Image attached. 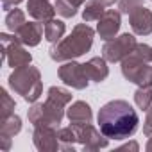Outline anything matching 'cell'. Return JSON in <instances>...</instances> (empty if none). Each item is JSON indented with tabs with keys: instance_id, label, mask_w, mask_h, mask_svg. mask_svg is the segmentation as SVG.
<instances>
[{
	"instance_id": "6da1fadb",
	"label": "cell",
	"mask_w": 152,
	"mask_h": 152,
	"mask_svg": "<svg viewBox=\"0 0 152 152\" xmlns=\"http://www.w3.org/2000/svg\"><path fill=\"white\" fill-rule=\"evenodd\" d=\"M99 129L109 140H127L138 131V113L125 100H111L99 109Z\"/></svg>"
},
{
	"instance_id": "7a4b0ae2",
	"label": "cell",
	"mask_w": 152,
	"mask_h": 152,
	"mask_svg": "<svg viewBox=\"0 0 152 152\" xmlns=\"http://www.w3.org/2000/svg\"><path fill=\"white\" fill-rule=\"evenodd\" d=\"M70 102H72V93L68 90L59 88V86H52V88H48L47 100L43 104L34 102L32 107L27 113V118L34 127H39V125L56 127V125H59L63 122L64 107Z\"/></svg>"
},
{
	"instance_id": "3957f363",
	"label": "cell",
	"mask_w": 152,
	"mask_h": 152,
	"mask_svg": "<svg viewBox=\"0 0 152 152\" xmlns=\"http://www.w3.org/2000/svg\"><path fill=\"white\" fill-rule=\"evenodd\" d=\"M93 38H95V31L88 23H77L66 38H63L61 41L50 47L48 54L56 63L72 61L90 52V48L93 47Z\"/></svg>"
},
{
	"instance_id": "277c9868",
	"label": "cell",
	"mask_w": 152,
	"mask_h": 152,
	"mask_svg": "<svg viewBox=\"0 0 152 152\" xmlns=\"http://www.w3.org/2000/svg\"><path fill=\"white\" fill-rule=\"evenodd\" d=\"M9 88L22 95V99L29 104H34L41 93H43V83H41V73L36 66H22V68H15L13 73L9 75Z\"/></svg>"
},
{
	"instance_id": "5b68a950",
	"label": "cell",
	"mask_w": 152,
	"mask_h": 152,
	"mask_svg": "<svg viewBox=\"0 0 152 152\" xmlns=\"http://www.w3.org/2000/svg\"><path fill=\"white\" fill-rule=\"evenodd\" d=\"M134 47H136V38L125 32L106 41V45L102 47V56L109 63H122V59H125L129 54L134 52Z\"/></svg>"
},
{
	"instance_id": "8992f818",
	"label": "cell",
	"mask_w": 152,
	"mask_h": 152,
	"mask_svg": "<svg viewBox=\"0 0 152 152\" xmlns=\"http://www.w3.org/2000/svg\"><path fill=\"white\" fill-rule=\"evenodd\" d=\"M75 136H77V143L83 145L86 152H95L100 148H106L109 143V138L102 134V131L95 129L91 124H72Z\"/></svg>"
},
{
	"instance_id": "52a82bcc",
	"label": "cell",
	"mask_w": 152,
	"mask_h": 152,
	"mask_svg": "<svg viewBox=\"0 0 152 152\" xmlns=\"http://www.w3.org/2000/svg\"><path fill=\"white\" fill-rule=\"evenodd\" d=\"M57 73H59V79L66 86H72L73 90H86L88 84H90V77L86 75L84 64L73 61V59L66 61L64 64H61Z\"/></svg>"
},
{
	"instance_id": "ba28073f",
	"label": "cell",
	"mask_w": 152,
	"mask_h": 152,
	"mask_svg": "<svg viewBox=\"0 0 152 152\" xmlns=\"http://www.w3.org/2000/svg\"><path fill=\"white\" fill-rule=\"evenodd\" d=\"M32 141H34V147H36L39 152H56V150L61 148V141H59L57 131H56L52 125H39V127H34Z\"/></svg>"
},
{
	"instance_id": "9c48e42d",
	"label": "cell",
	"mask_w": 152,
	"mask_h": 152,
	"mask_svg": "<svg viewBox=\"0 0 152 152\" xmlns=\"http://www.w3.org/2000/svg\"><path fill=\"white\" fill-rule=\"evenodd\" d=\"M2 57L7 61V64L15 70V68H22L31 64L32 56L31 52H27L25 45H22L18 39L9 43V45H2Z\"/></svg>"
},
{
	"instance_id": "30bf717a",
	"label": "cell",
	"mask_w": 152,
	"mask_h": 152,
	"mask_svg": "<svg viewBox=\"0 0 152 152\" xmlns=\"http://www.w3.org/2000/svg\"><path fill=\"white\" fill-rule=\"evenodd\" d=\"M120 15H122L120 11L109 9L100 16V20L97 23V32L104 41H109V39L116 38V34L120 31V25H122V16Z\"/></svg>"
},
{
	"instance_id": "8fae6325",
	"label": "cell",
	"mask_w": 152,
	"mask_h": 152,
	"mask_svg": "<svg viewBox=\"0 0 152 152\" xmlns=\"http://www.w3.org/2000/svg\"><path fill=\"white\" fill-rule=\"evenodd\" d=\"M43 34H45L43 22H38V20H34V22H25V23L15 32V36L18 38V41H20L22 45H25V47H36V45H39Z\"/></svg>"
},
{
	"instance_id": "7c38bea8",
	"label": "cell",
	"mask_w": 152,
	"mask_h": 152,
	"mask_svg": "<svg viewBox=\"0 0 152 152\" xmlns=\"http://www.w3.org/2000/svg\"><path fill=\"white\" fill-rule=\"evenodd\" d=\"M131 29L136 36H148L152 34V11L147 7H138L129 15Z\"/></svg>"
},
{
	"instance_id": "4fadbf2b",
	"label": "cell",
	"mask_w": 152,
	"mask_h": 152,
	"mask_svg": "<svg viewBox=\"0 0 152 152\" xmlns=\"http://www.w3.org/2000/svg\"><path fill=\"white\" fill-rule=\"evenodd\" d=\"M27 13L38 22H50L56 16V6H52L48 0H27Z\"/></svg>"
},
{
	"instance_id": "5bb4252c",
	"label": "cell",
	"mask_w": 152,
	"mask_h": 152,
	"mask_svg": "<svg viewBox=\"0 0 152 152\" xmlns=\"http://www.w3.org/2000/svg\"><path fill=\"white\" fill-rule=\"evenodd\" d=\"M84 70H86V75L90 77V81H93V83H102L109 75V66H107V61L104 56L102 57H91L90 61H86Z\"/></svg>"
},
{
	"instance_id": "9a60e30c",
	"label": "cell",
	"mask_w": 152,
	"mask_h": 152,
	"mask_svg": "<svg viewBox=\"0 0 152 152\" xmlns=\"http://www.w3.org/2000/svg\"><path fill=\"white\" fill-rule=\"evenodd\" d=\"M145 66H147L145 61H141L134 54H129L125 59H122V75H124L129 83H134L136 84L138 79H140V75H141V72L145 70Z\"/></svg>"
},
{
	"instance_id": "2e32d148",
	"label": "cell",
	"mask_w": 152,
	"mask_h": 152,
	"mask_svg": "<svg viewBox=\"0 0 152 152\" xmlns=\"http://www.w3.org/2000/svg\"><path fill=\"white\" fill-rule=\"evenodd\" d=\"M66 116H68L70 124H91V120H93L91 107H90V104H86L84 100L73 102V104L66 109Z\"/></svg>"
},
{
	"instance_id": "e0dca14e",
	"label": "cell",
	"mask_w": 152,
	"mask_h": 152,
	"mask_svg": "<svg viewBox=\"0 0 152 152\" xmlns=\"http://www.w3.org/2000/svg\"><path fill=\"white\" fill-rule=\"evenodd\" d=\"M64 32H66V25H64V22H61V20L52 18L50 22L45 23V39H47L48 43H57V41H61L63 36H64Z\"/></svg>"
},
{
	"instance_id": "ac0fdd59",
	"label": "cell",
	"mask_w": 152,
	"mask_h": 152,
	"mask_svg": "<svg viewBox=\"0 0 152 152\" xmlns=\"http://www.w3.org/2000/svg\"><path fill=\"white\" fill-rule=\"evenodd\" d=\"M20 131H22V118L18 115H15V113L11 116L4 118L2 124H0V136H9V138H13Z\"/></svg>"
},
{
	"instance_id": "d6986e66",
	"label": "cell",
	"mask_w": 152,
	"mask_h": 152,
	"mask_svg": "<svg viewBox=\"0 0 152 152\" xmlns=\"http://www.w3.org/2000/svg\"><path fill=\"white\" fill-rule=\"evenodd\" d=\"M104 13H106V9L99 0H90V2H86V6L83 9V20L86 23L88 22H99Z\"/></svg>"
},
{
	"instance_id": "ffe728a7",
	"label": "cell",
	"mask_w": 152,
	"mask_h": 152,
	"mask_svg": "<svg viewBox=\"0 0 152 152\" xmlns=\"http://www.w3.org/2000/svg\"><path fill=\"white\" fill-rule=\"evenodd\" d=\"M57 136H59V141H61V148L66 150V152H73V143L77 141V136H75V131L73 127H61L57 129Z\"/></svg>"
},
{
	"instance_id": "44dd1931",
	"label": "cell",
	"mask_w": 152,
	"mask_h": 152,
	"mask_svg": "<svg viewBox=\"0 0 152 152\" xmlns=\"http://www.w3.org/2000/svg\"><path fill=\"white\" fill-rule=\"evenodd\" d=\"M25 23V13L22 11V9H11L9 13H7V16H6V25H7V29L15 34L22 25Z\"/></svg>"
},
{
	"instance_id": "7402d4cb",
	"label": "cell",
	"mask_w": 152,
	"mask_h": 152,
	"mask_svg": "<svg viewBox=\"0 0 152 152\" xmlns=\"http://www.w3.org/2000/svg\"><path fill=\"white\" fill-rule=\"evenodd\" d=\"M134 102L141 111H148L152 106V88H141L138 86L134 93Z\"/></svg>"
},
{
	"instance_id": "603a6c76",
	"label": "cell",
	"mask_w": 152,
	"mask_h": 152,
	"mask_svg": "<svg viewBox=\"0 0 152 152\" xmlns=\"http://www.w3.org/2000/svg\"><path fill=\"white\" fill-rule=\"evenodd\" d=\"M15 107H16V104L11 99V95L6 90H0V115H2V120L11 116L15 113Z\"/></svg>"
},
{
	"instance_id": "cb8c5ba5",
	"label": "cell",
	"mask_w": 152,
	"mask_h": 152,
	"mask_svg": "<svg viewBox=\"0 0 152 152\" xmlns=\"http://www.w3.org/2000/svg\"><path fill=\"white\" fill-rule=\"evenodd\" d=\"M77 6H75L72 0H57L56 2V11L57 15H61L63 18H73L77 15Z\"/></svg>"
},
{
	"instance_id": "d4e9b609",
	"label": "cell",
	"mask_w": 152,
	"mask_h": 152,
	"mask_svg": "<svg viewBox=\"0 0 152 152\" xmlns=\"http://www.w3.org/2000/svg\"><path fill=\"white\" fill-rule=\"evenodd\" d=\"M141 6H143V0H120L118 2V9L124 15H131L134 9H138Z\"/></svg>"
},
{
	"instance_id": "484cf974",
	"label": "cell",
	"mask_w": 152,
	"mask_h": 152,
	"mask_svg": "<svg viewBox=\"0 0 152 152\" xmlns=\"http://www.w3.org/2000/svg\"><path fill=\"white\" fill-rule=\"evenodd\" d=\"M150 50H152V47H148L147 43H136V47H134V56H138L141 61H145V63H150Z\"/></svg>"
},
{
	"instance_id": "4316f807",
	"label": "cell",
	"mask_w": 152,
	"mask_h": 152,
	"mask_svg": "<svg viewBox=\"0 0 152 152\" xmlns=\"http://www.w3.org/2000/svg\"><path fill=\"white\" fill-rule=\"evenodd\" d=\"M136 84L141 86V88H152V66H148V64L145 66V70L141 72Z\"/></svg>"
},
{
	"instance_id": "83f0119b",
	"label": "cell",
	"mask_w": 152,
	"mask_h": 152,
	"mask_svg": "<svg viewBox=\"0 0 152 152\" xmlns=\"http://www.w3.org/2000/svg\"><path fill=\"white\" fill-rule=\"evenodd\" d=\"M143 134L145 136H152V106L147 111V118H145V124H143Z\"/></svg>"
},
{
	"instance_id": "f1b7e54d",
	"label": "cell",
	"mask_w": 152,
	"mask_h": 152,
	"mask_svg": "<svg viewBox=\"0 0 152 152\" xmlns=\"http://www.w3.org/2000/svg\"><path fill=\"white\" fill-rule=\"evenodd\" d=\"M20 2H23V0H2V9L9 11V9H13V7H16Z\"/></svg>"
},
{
	"instance_id": "f546056e",
	"label": "cell",
	"mask_w": 152,
	"mask_h": 152,
	"mask_svg": "<svg viewBox=\"0 0 152 152\" xmlns=\"http://www.w3.org/2000/svg\"><path fill=\"white\" fill-rule=\"evenodd\" d=\"M138 148H140V145H138L136 141H129V143H125V145H122V147H118L116 150H118V152H122V150H134V152H136Z\"/></svg>"
},
{
	"instance_id": "4dcf8cb0",
	"label": "cell",
	"mask_w": 152,
	"mask_h": 152,
	"mask_svg": "<svg viewBox=\"0 0 152 152\" xmlns=\"http://www.w3.org/2000/svg\"><path fill=\"white\" fill-rule=\"evenodd\" d=\"M0 148L2 150H9L11 148V138L9 136H0Z\"/></svg>"
},
{
	"instance_id": "1f68e13d",
	"label": "cell",
	"mask_w": 152,
	"mask_h": 152,
	"mask_svg": "<svg viewBox=\"0 0 152 152\" xmlns=\"http://www.w3.org/2000/svg\"><path fill=\"white\" fill-rule=\"evenodd\" d=\"M99 2H100L104 7H109V6H115V2H118V0H99Z\"/></svg>"
},
{
	"instance_id": "d6a6232c",
	"label": "cell",
	"mask_w": 152,
	"mask_h": 152,
	"mask_svg": "<svg viewBox=\"0 0 152 152\" xmlns=\"http://www.w3.org/2000/svg\"><path fill=\"white\" fill-rule=\"evenodd\" d=\"M145 150H147V152H152V136H148V141H147V145H145Z\"/></svg>"
},
{
	"instance_id": "836d02e7",
	"label": "cell",
	"mask_w": 152,
	"mask_h": 152,
	"mask_svg": "<svg viewBox=\"0 0 152 152\" xmlns=\"http://www.w3.org/2000/svg\"><path fill=\"white\" fill-rule=\"evenodd\" d=\"M72 2H73L75 6H77V7H81V6H83V4L86 2V0H72Z\"/></svg>"
},
{
	"instance_id": "e575fe53",
	"label": "cell",
	"mask_w": 152,
	"mask_h": 152,
	"mask_svg": "<svg viewBox=\"0 0 152 152\" xmlns=\"http://www.w3.org/2000/svg\"><path fill=\"white\" fill-rule=\"evenodd\" d=\"M150 63H152V50H150Z\"/></svg>"
},
{
	"instance_id": "d590c367",
	"label": "cell",
	"mask_w": 152,
	"mask_h": 152,
	"mask_svg": "<svg viewBox=\"0 0 152 152\" xmlns=\"http://www.w3.org/2000/svg\"><path fill=\"white\" fill-rule=\"evenodd\" d=\"M150 2H152V0H150Z\"/></svg>"
}]
</instances>
